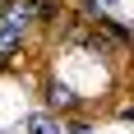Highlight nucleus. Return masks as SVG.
<instances>
[{
    "mask_svg": "<svg viewBox=\"0 0 134 134\" xmlns=\"http://www.w3.org/2000/svg\"><path fill=\"white\" fill-rule=\"evenodd\" d=\"M46 107L51 111H69V107H79V93L65 88V83H46Z\"/></svg>",
    "mask_w": 134,
    "mask_h": 134,
    "instance_id": "nucleus-1",
    "label": "nucleus"
},
{
    "mask_svg": "<svg viewBox=\"0 0 134 134\" xmlns=\"http://www.w3.org/2000/svg\"><path fill=\"white\" fill-rule=\"evenodd\" d=\"M19 42H23V23H0V60H5V55H14L19 51Z\"/></svg>",
    "mask_w": 134,
    "mask_h": 134,
    "instance_id": "nucleus-2",
    "label": "nucleus"
},
{
    "mask_svg": "<svg viewBox=\"0 0 134 134\" xmlns=\"http://www.w3.org/2000/svg\"><path fill=\"white\" fill-rule=\"evenodd\" d=\"M28 134H60V125L51 116H28Z\"/></svg>",
    "mask_w": 134,
    "mask_h": 134,
    "instance_id": "nucleus-3",
    "label": "nucleus"
}]
</instances>
